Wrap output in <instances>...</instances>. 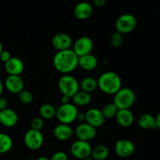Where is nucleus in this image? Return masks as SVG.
I'll use <instances>...</instances> for the list:
<instances>
[{
    "label": "nucleus",
    "mask_w": 160,
    "mask_h": 160,
    "mask_svg": "<svg viewBox=\"0 0 160 160\" xmlns=\"http://www.w3.org/2000/svg\"><path fill=\"white\" fill-rule=\"evenodd\" d=\"M78 57L73 49L57 51L53 57L55 69L62 74H69L78 67Z\"/></svg>",
    "instance_id": "1"
},
{
    "label": "nucleus",
    "mask_w": 160,
    "mask_h": 160,
    "mask_svg": "<svg viewBox=\"0 0 160 160\" xmlns=\"http://www.w3.org/2000/svg\"><path fill=\"white\" fill-rule=\"evenodd\" d=\"M98 88L106 95H114L122 88L120 77L112 71H106L98 78Z\"/></svg>",
    "instance_id": "2"
},
{
    "label": "nucleus",
    "mask_w": 160,
    "mask_h": 160,
    "mask_svg": "<svg viewBox=\"0 0 160 160\" xmlns=\"http://www.w3.org/2000/svg\"><path fill=\"white\" fill-rule=\"evenodd\" d=\"M136 101V95L130 88H121L114 95L113 102L118 109H130Z\"/></svg>",
    "instance_id": "3"
},
{
    "label": "nucleus",
    "mask_w": 160,
    "mask_h": 160,
    "mask_svg": "<svg viewBox=\"0 0 160 160\" xmlns=\"http://www.w3.org/2000/svg\"><path fill=\"white\" fill-rule=\"evenodd\" d=\"M58 88L62 95L72 97L80 90V83L70 74H63L58 81Z\"/></svg>",
    "instance_id": "4"
},
{
    "label": "nucleus",
    "mask_w": 160,
    "mask_h": 160,
    "mask_svg": "<svg viewBox=\"0 0 160 160\" xmlns=\"http://www.w3.org/2000/svg\"><path fill=\"white\" fill-rule=\"evenodd\" d=\"M78 113V107L73 103L61 104V106L56 109V117L60 123L70 125V123L76 121Z\"/></svg>",
    "instance_id": "5"
},
{
    "label": "nucleus",
    "mask_w": 160,
    "mask_h": 160,
    "mask_svg": "<svg viewBox=\"0 0 160 160\" xmlns=\"http://www.w3.org/2000/svg\"><path fill=\"white\" fill-rule=\"evenodd\" d=\"M137 26V19L131 13H124L117 18L115 23V28L117 32L122 34L132 32Z\"/></svg>",
    "instance_id": "6"
},
{
    "label": "nucleus",
    "mask_w": 160,
    "mask_h": 160,
    "mask_svg": "<svg viewBox=\"0 0 160 160\" xmlns=\"http://www.w3.org/2000/svg\"><path fill=\"white\" fill-rule=\"evenodd\" d=\"M24 145L28 149L35 151L42 148L44 143V136L41 131L30 129L25 133L23 137Z\"/></svg>",
    "instance_id": "7"
},
{
    "label": "nucleus",
    "mask_w": 160,
    "mask_h": 160,
    "mask_svg": "<svg viewBox=\"0 0 160 160\" xmlns=\"http://www.w3.org/2000/svg\"><path fill=\"white\" fill-rule=\"evenodd\" d=\"M92 145L88 142L77 140L70 146V153L78 159H84L91 156Z\"/></svg>",
    "instance_id": "8"
},
{
    "label": "nucleus",
    "mask_w": 160,
    "mask_h": 160,
    "mask_svg": "<svg viewBox=\"0 0 160 160\" xmlns=\"http://www.w3.org/2000/svg\"><path fill=\"white\" fill-rule=\"evenodd\" d=\"M93 41L91 38L82 36L77 39L76 42L73 43V51L78 57H81V56L90 54L93 49Z\"/></svg>",
    "instance_id": "9"
},
{
    "label": "nucleus",
    "mask_w": 160,
    "mask_h": 160,
    "mask_svg": "<svg viewBox=\"0 0 160 160\" xmlns=\"http://www.w3.org/2000/svg\"><path fill=\"white\" fill-rule=\"evenodd\" d=\"M135 150L134 143L128 139H120L114 146L116 154L121 158H128L132 156Z\"/></svg>",
    "instance_id": "10"
},
{
    "label": "nucleus",
    "mask_w": 160,
    "mask_h": 160,
    "mask_svg": "<svg viewBox=\"0 0 160 160\" xmlns=\"http://www.w3.org/2000/svg\"><path fill=\"white\" fill-rule=\"evenodd\" d=\"M96 134V128L86 122L80 123L75 130V134L78 140L84 141V142H89L91 140L95 138Z\"/></svg>",
    "instance_id": "11"
},
{
    "label": "nucleus",
    "mask_w": 160,
    "mask_h": 160,
    "mask_svg": "<svg viewBox=\"0 0 160 160\" xmlns=\"http://www.w3.org/2000/svg\"><path fill=\"white\" fill-rule=\"evenodd\" d=\"M4 87L10 93L18 95L24 89V81L18 75H8L5 80Z\"/></svg>",
    "instance_id": "12"
},
{
    "label": "nucleus",
    "mask_w": 160,
    "mask_h": 160,
    "mask_svg": "<svg viewBox=\"0 0 160 160\" xmlns=\"http://www.w3.org/2000/svg\"><path fill=\"white\" fill-rule=\"evenodd\" d=\"M52 45L57 51L70 49L73 41L71 37L66 33H58L52 38Z\"/></svg>",
    "instance_id": "13"
},
{
    "label": "nucleus",
    "mask_w": 160,
    "mask_h": 160,
    "mask_svg": "<svg viewBox=\"0 0 160 160\" xmlns=\"http://www.w3.org/2000/svg\"><path fill=\"white\" fill-rule=\"evenodd\" d=\"M105 120L106 119L101 109L92 108L85 112V122L94 128H97L102 127L104 124Z\"/></svg>",
    "instance_id": "14"
},
{
    "label": "nucleus",
    "mask_w": 160,
    "mask_h": 160,
    "mask_svg": "<svg viewBox=\"0 0 160 160\" xmlns=\"http://www.w3.org/2000/svg\"><path fill=\"white\" fill-rule=\"evenodd\" d=\"M19 117L17 112L12 109H6L0 111V123L6 128H12L17 124Z\"/></svg>",
    "instance_id": "15"
},
{
    "label": "nucleus",
    "mask_w": 160,
    "mask_h": 160,
    "mask_svg": "<svg viewBox=\"0 0 160 160\" xmlns=\"http://www.w3.org/2000/svg\"><path fill=\"white\" fill-rule=\"evenodd\" d=\"M93 12L92 6L88 2H80L73 9V14L78 20H85L88 19Z\"/></svg>",
    "instance_id": "16"
},
{
    "label": "nucleus",
    "mask_w": 160,
    "mask_h": 160,
    "mask_svg": "<svg viewBox=\"0 0 160 160\" xmlns=\"http://www.w3.org/2000/svg\"><path fill=\"white\" fill-rule=\"evenodd\" d=\"M73 130L69 124L59 123L53 129V136L57 140L65 142L73 137Z\"/></svg>",
    "instance_id": "17"
},
{
    "label": "nucleus",
    "mask_w": 160,
    "mask_h": 160,
    "mask_svg": "<svg viewBox=\"0 0 160 160\" xmlns=\"http://www.w3.org/2000/svg\"><path fill=\"white\" fill-rule=\"evenodd\" d=\"M5 70L9 75L20 76L24 70V64L20 59L17 57H11L9 60L5 62Z\"/></svg>",
    "instance_id": "18"
},
{
    "label": "nucleus",
    "mask_w": 160,
    "mask_h": 160,
    "mask_svg": "<svg viewBox=\"0 0 160 160\" xmlns=\"http://www.w3.org/2000/svg\"><path fill=\"white\" fill-rule=\"evenodd\" d=\"M117 123L122 128H129L134 121V117L131 109H119L115 117Z\"/></svg>",
    "instance_id": "19"
},
{
    "label": "nucleus",
    "mask_w": 160,
    "mask_h": 160,
    "mask_svg": "<svg viewBox=\"0 0 160 160\" xmlns=\"http://www.w3.org/2000/svg\"><path fill=\"white\" fill-rule=\"evenodd\" d=\"M98 59L92 53L79 57L78 67L85 71H92L98 66Z\"/></svg>",
    "instance_id": "20"
},
{
    "label": "nucleus",
    "mask_w": 160,
    "mask_h": 160,
    "mask_svg": "<svg viewBox=\"0 0 160 160\" xmlns=\"http://www.w3.org/2000/svg\"><path fill=\"white\" fill-rule=\"evenodd\" d=\"M138 126L142 129L151 130L156 128V117L150 113H143L139 117L138 120Z\"/></svg>",
    "instance_id": "21"
},
{
    "label": "nucleus",
    "mask_w": 160,
    "mask_h": 160,
    "mask_svg": "<svg viewBox=\"0 0 160 160\" xmlns=\"http://www.w3.org/2000/svg\"><path fill=\"white\" fill-rule=\"evenodd\" d=\"M73 104L78 107V106H86L92 101V95L90 93L84 92V91L79 90L73 97H72Z\"/></svg>",
    "instance_id": "22"
},
{
    "label": "nucleus",
    "mask_w": 160,
    "mask_h": 160,
    "mask_svg": "<svg viewBox=\"0 0 160 160\" xmlns=\"http://www.w3.org/2000/svg\"><path fill=\"white\" fill-rule=\"evenodd\" d=\"M80 88L81 91L91 94L98 88V81L92 77H86L80 82Z\"/></svg>",
    "instance_id": "23"
},
{
    "label": "nucleus",
    "mask_w": 160,
    "mask_h": 160,
    "mask_svg": "<svg viewBox=\"0 0 160 160\" xmlns=\"http://www.w3.org/2000/svg\"><path fill=\"white\" fill-rule=\"evenodd\" d=\"M109 154V149L103 145H98L94 147L91 152V158L93 160H106Z\"/></svg>",
    "instance_id": "24"
},
{
    "label": "nucleus",
    "mask_w": 160,
    "mask_h": 160,
    "mask_svg": "<svg viewBox=\"0 0 160 160\" xmlns=\"http://www.w3.org/2000/svg\"><path fill=\"white\" fill-rule=\"evenodd\" d=\"M56 109L49 103H45L39 108V115L43 120H51L56 117Z\"/></svg>",
    "instance_id": "25"
},
{
    "label": "nucleus",
    "mask_w": 160,
    "mask_h": 160,
    "mask_svg": "<svg viewBox=\"0 0 160 160\" xmlns=\"http://www.w3.org/2000/svg\"><path fill=\"white\" fill-rule=\"evenodd\" d=\"M12 138L7 134L0 133V154H5L10 151L12 148Z\"/></svg>",
    "instance_id": "26"
},
{
    "label": "nucleus",
    "mask_w": 160,
    "mask_h": 160,
    "mask_svg": "<svg viewBox=\"0 0 160 160\" xmlns=\"http://www.w3.org/2000/svg\"><path fill=\"white\" fill-rule=\"evenodd\" d=\"M101 110L105 119H112L115 118L119 109L113 102H109L105 105Z\"/></svg>",
    "instance_id": "27"
},
{
    "label": "nucleus",
    "mask_w": 160,
    "mask_h": 160,
    "mask_svg": "<svg viewBox=\"0 0 160 160\" xmlns=\"http://www.w3.org/2000/svg\"><path fill=\"white\" fill-rule=\"evenodd\" d=\"M123 41L124 39H123V34L117 31L112 33L109 38V43L114 48H119L121 46L123 43Z\"/></svg>",
    "instance_id": "28"
},
{
    "label": "nucleus",
    "mask_w": 160,
    "mask_h": 160,
    "mask_svg": "<svg viewBox=\"0 0 160 160\" xmlns=\"http://www.w3.org/2000/svg\"><path fill=\"white\" fill-rule=\"evenodd\" d=\"M18 99L23 104L28 105L32 102L34 100V95L31 92L23 89L18 94Z\"/></svg>",
    "instance_id": "29"
},
{
    "label": "nucleus",
    "mask_w": 160,
    "mask_h": 160,
    "mask_svg": "<svg viewBox=\"0 0 160 160\" xmlns=\"http://www.w3.org/2000/svg\"><path fill=\"white\" fill-rule=\"evenodd\" d=\"M44 127V120L41 117H34L31 122V129L41 131Z\"/></svg>",
    "instance_id": "30"
},
{
    "label": "nucleus",
    "mask_w": 160,
    "mask_h": 160,
    "mask_svg": "<svg viewBox=\"0 0 160 160\" xmlns=\"http://www.w3.org/2000/svg\"><path fill=\"white\" fill-rule=\"evenodd\" d=\"M50 160H69L68 156L64 152L59 151L55 152L54 154L52 156Z\"/></svg>",
    "instance_id": "31"
},
{
    "label": "nucleus",
    "mask_w": 160,
    "mask_h": 160,
    "mask_svg": "<svg viewBox=\"0 0 160 160\" xmlns=\"http://www.w3.org/2000/svg\"><path fill=\"white\" fill-rule=\"evenodd\" d=\"M11 57H12V56H11L10 52L9 51H6V50H2V52L0 54V60L4 63L7 62L8 60H9Z\"/></svg>",
    "instance_id": "32"
},
{
    "label": "nucleus",
    "mask_w": 160,
    "mask_h": 160,
    "mask_svg": "<svg viewBox=\"0 0 160 160\" xmlns=\"http://www.w3.org/2000/svg\"><path fill=\"white\" fill-rule=\"evenodd\" d=\"M92 2L96 7L102 8L106 4V0H92Z\"/></svg>",
    "instance_id": "33"
},
{
    "label": "nucleus",
    "mask_w": 160,
    "mask_h": 160,
    "mask_svg": "<svg viewBox=\"0 0 160 160\" xmlns=\"http://www.w3.org/2000/svg\"><path fill=\"white\" fill-rule=\"evenodd\" d=\"M7 106H8L7 100H6L5 98H3V97L2 96L0 97V111L8 108Z\"/></svg>",
    "instance_id": "34"
},
{
    "label": "nucleus",
    "mask_w": 160,
    "mask_h": 160,
    "mask_svg": "<svg viewBox=\"0 0 160 160\" xmlns=\"http://www.w3.org/2000/svg\"><path fill=\"white\" fill-rule=\"evenodd\" d=\"M77 121L80 122V123H84L85 122V112H78V115H77L76 118Z\"/></svg>",
    "instance_id": "35"
},
{
    "label": "nucleus",
    "mask_w": 160,
    "mask_h": 160,
    "mask_svg": "<svg viewBox=\"0 0 160 160\" xmlns=\"http://www.w3.org/2000/svg\"><path fill=\"white\" fill-rule=\"evenodd\" d=\"M71 100L72 99L70 97L62 95V98H61V102H62V104H69V103L71 102Z\"/></svg>",
    "instance_id": "36"
},
{
    "label": "nucleus",
    "mask_w": 160,
    "mask_h": 160,
    "mask_svg": "<svg viewBox=\"0 0 160 160\" xmlns=\"http://www.w3.org/2000/svg\"><path fill=\"white\" fill-rule=\"evenodd\" d=\"M156 128H158V129L160 130V112L156 117Z\"/></svg>",
    "instance_id": "37"
},
{
    "label": "nucleus",
    "mask_w": 160,
    "mask_h": 160,
    "mask_svg": "<svg viewBox=\"0 0 160 160\" xmlns=\"http://www.w3.org/2000/svg\"><path fill=\"white\" fill-rule=\"evenodd\" d=\"M3 90H4V84H3V82L2 81V80L0 79V97L2 95Z\"/></svg>",
    "instance_id": "38"
},
{
    "label": "nucleus",
    "mask_w": 160,
    "mask_h": 160,
    "mask_svg": "<svg viewBox=\"0 0 160 160\" xmlns=\"http://www.w3.org/2000/svg\"><path fill=\"white\" fill-rule=\"evenodd\" d=\"M36 160H50V159H48V158L45 157V156H41V157L38 158Z\"/></svg>",
    "instance_id": "39"
},
{
    "label": "nucleus",
    "mask_w": 160,
    "mask_h": 160,
    "mask_svg": "<svg viewBox=\"0 0 160 160\" xmlns=\"http://www.w3.org/2000/svg\"><path fill=\"white\" fill-rule=\"evenodd\" d=\"M3 50V47H2V42H0V54H1V52H2Z\"/></svg>",
    "instance_id": "40"
},
{
    "label": "nucleus",
    "mask_w": 160,
    "mask_h": 160,
    "mask_svg": "<svg viewBox=\"0 0 160 160\" xmlns=\"http://www.w3.org/2000/svg\"><path fill=\"white\" fill-rule=\"evenodd\" d=\"M82 160H93V159H92V158H91V156H90V157H88V158H86V159H84Z\"/></svg>",
    "instance_id": "41"
},
{
    "label": "nucleus",
    "mask_w": 160,
    "mask_h": 160,
    "mask_svg": "<svg viewBox=\"0 0 160 160\" xmlns=\"http://www.w3.org/2000/svg\"><path fill=\"white\" fill-rule=\"evenodd\" d=\"M28 160H35V159H28Z\"/></svg>",
    "instance_id": "42"
},
{
    "label": "nucleus",
    "mask_w": 160,
    "mask_h": 160,
    "mask_svg": "<svg viewBox=\"0 0 160 160\" xmlns=\"http://www.w3.org/2000/svg\"><path fill=\"white\" fill-rule=\"evenodd\" d=\"M159 12H160V5H159Z\"/></svg>",
    "instance_id": "43"
}]
</instances>
